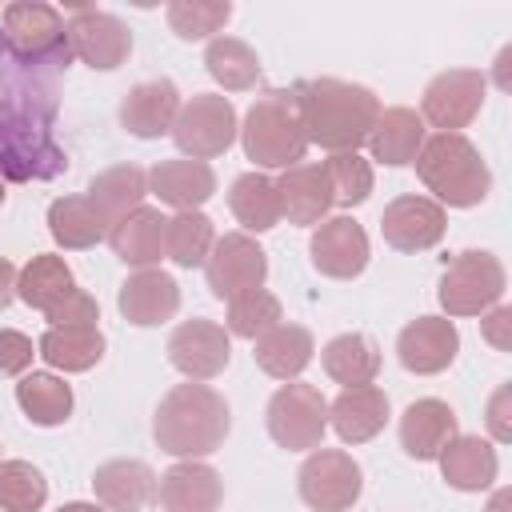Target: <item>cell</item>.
Segmentation results:
<instances>
[{
  "label": "cell",
  "mask_w": 512,
  "mask_h": 512,
  "mask_svg": "<svg viewBox=\"0 0 512 512\" xmlns=\"http://www.w3.org/2000/svg\"><path fill=\"white\" fill-rule=\"evenodd\" d=\"M240 144H244V156L260 168L300 164L304 148H308V132H304L296 88H272V92L256 96V104L244 116Z\"/></svg>",
  "instance_id": "5"
},
{
  "label": "cell",
  "mask_w": 512,
  "mask_h": 512,
  "mask_svg": "<svg viewBox=\"0 0 512 512\" xmlns=\"http://www.w3.org/2000/svg\"><path fill=\"white\" fill-rule=\"evenodd\" d=\"M176 112H180V92L172 80H144L128 88V96L120 100V124L140 140L168 136L176 124Z\"/></svg>",
  "instance_id": "19"
},
{
  "label": "cell",
  "mask_w": 512,
  "mask_h": 512,
  "mask_svg": "<svg viewBox=\"0 0 512 512\" xmlns=\"http://www.w3.org/2000/svg\"><path fill=\"white\" fill-rule=\"evenodd\" d=\"M48 232L60 248L76 252V248L100 244L108 236V224H104V216L96 212V204L88 196H60L48 208Z\"/></svg>",
  "instance_id": "33"
},
{
  "label": "cell",
  "mask_w": 512,
  "mask_h": 512,
  "mask_svg": "<svg viewBox=\"0 0 512 512\" xmlns=\"http://www.w3.org/2000/svg\"><path fill=\"white\" fill-rule=\"evenodd\" d=\"M368 148H372V160L388 168L412 164L424 148V120L412 108H384L368 132Z\"/></svg>",
  "instance_id": "27"
},
{
  "label": "cell",
  "mask_w": 512,
  "mask_h": 512,
  "mask_svg": "<svg viewBox=\"0 0 512 512\" xmlns=\"http://www.w3.org/2000/svg\"><path fill=\"white\" fill-rule=\"evenodd\" d=\"M412 164H416L424 188L436 196L440 208L444 204L448 208H472L492 188V172H488L480 148L460 132L424 136V148H420V156Z\"/></svg>",
  "instance_id": "4"
},
{
  "label": "cell",
  "mask_w": 512,
  "mask_h": 512,
  "mask_svg": "<svg viewBox=\"0 0 512 512\" xmlns=\"http://www.w3.org/2000/svg\"><path fill=\"white\" fill-rule=\"evenodd\" d=\"M484 340L500 352L512 348V308H492L488 320H484Z\"/></svg>",
  "instance_id": "46"
},
{
  "label": "cell",
  "mask_w": 512,
  "mask_h": 512,
  "mask_svg": "<svg viewBox=\"0 0 512 512\" xmlns=\"http://www.w3.org/2000/svg\"><path fill=\"white\" fill-rule=\"evenodd\" d=\"M36 348L60 372H88L104 356V336L100 328H48Z\"/></svg>",
  "instance_id": "36"
},
{
  "label": "cell",
  "mask_w": 512,
  "mask_h": 512,
  "mask_svg": "<svg viewBox=\"0 0 512 512\" xmlns=\"http://www.w3.org/2000/svg\"><path fill=\"white\" fill-rule=\"evenodd\" d=\"M204 64L224 92H244V88H256L260 80V56L236 36H216L204 52Z\"/></svg>",
  "instance_id": "37"
},
{
  "label": "cell",
  "mask_w": 512,
  "mask_h": 512,
  "mask_svg": "<svg viewBox=\"0 0 512 512\" xmlns=\"http://www.w3.org/2000/svg\"><path fill=\"white\" fill-rule=\"evenodd\" d=\"M16 404H20V412H24L32 424L56 428V424H64L68 412H72V388H68L60 376H52V372H28V376H20V384H16Z\"/></svg>",
  "instance_id": "34"
},
{
  "label": "cell",
  "mask_w": 512,
  "mask_h": 512,
  "mask_svg": "<svg viewBox=\"0 0 512 512\" xmlns=\"http://www.w3.org/2000/svg\"><path fill=\"white\" fill-rule=\"evenodd\" d=\"M228 208L232 216L248 228V232H268L280 220V196H276V180H268L264 172H244L232 180L228 192Z\"/></svg>",
  "instance_id": "35"
},
{
  "label": "cell",
  "mask_w": 512,
  "mask_h": 512,
  "mask_svg": "<svg viewBox=\"0 0 512 512\" xmlns=\"http://www.w3.org/2000/svg\"><path fill=\"white\" fill-rule=\"evenodd\" d=\"M212 244H216V232H212V220L204 212H176L164 228V256L176 260L180 268L204 264Z\"/></svg>",
  "instance_id": "38"
},
{
  "label": "cell",
  "mask_w": 512,
  "mask_h": 512,
  "mask_svg": "<svg viewBox=\"0 0 512 512\" xmlns=\"http://www.w3.org/2000/svg\"><path fill=\"white\" fill-rule=\"evenodd\" d=\"M328 184H332V200L352 208V204H364L368 192H372V164L360 156V152H332L328 164Z\"/></svg>",
  "instance_id": "42"
},
{
  "label": "cell",
  "mask_w": 512,
  "mask_h": 512,
  "mask_svg": "<svg viewBox=\"0 0 512 512\" xmlns=\"http://www.w3.org/2000/svg\"><path fill=\"white\" fill-rule=\"evenodd\" d=\"M204 272H208V288H212L216 300H236V296L264 284L268 256L248 232H228L212 244L208 260H204Z\"/></svg>",
  "instance_id": "12"
},
{
  "label": "cell",
  "mask_w": 512,
  "mask_h": 512,
  "mask_svg": "<svg viewBox=\"0 0 512 512\" xmlns=\"http://www.w3.org/2000/svg\"><path fill=\"white\" fill-rule=\"evenodd\" d=\"M116 304H120V316L128 324L156 328V324H164V320L176 316V308H180V284L168 272H160V268H136L120 284Z\"/></svg>",
  "instance_id": "18"
},
{
  "label": "cell",
  "mask_w": 512,
  "mask_h": 512,
  "mask_svg": "<svg viewBox=\"0 0 512 512\" xmlns=\"http://www.w3.org/2000/svg\"><path fill=\"white\" fill-rule=\"evenodd\" d=\"M12 296H16V268L0 256V308H8Z\"/></svg>",
  "instance_id": "47"
},
{
  "label": "cell",
  "mask_w": 512,
  "mask_h": 512,
  "mask_svg": "<svg viewBox=\"0 0 512 512\" xmlns=\"http://www.w3.org/2000/svg\"><path fill=\"white\" fill-rule=\"evenodd\" d=\"M484 92H488L484 72H476V68H448V72L428 80L424 100H420V120H428L440 132H460L480 112Z\"/></svg>",
  "instance_id": "11"
},
{
  "label": "cell",
  "mask_w": 512,
  "mask_h": 512,
  "mask_svg": "<svg viewBox=\"0 0 512 512\" xmlns=\"http://www.w3.org/2000/svg\"><path fill=\"white\" fill-rule=\"evenodd\" d=\"M68 44H72V56H80L84 64L100 68V72H112L128 60L132 52V32L120 16L112 12H100V8H76L72 20H68Z\"/></svg>",
  "instance_id": "13"
},
{
  "label": "cell",
  "mask_w": 512,
  "mask_h": 512,
  "mask_svg": "<svg viewBox=\"0 0 512 512\" xmlns=\"http://www.w3.org/2000/svg\"><path fill=\"white\" fill-rule=\"evenodd\" d=\"M256 344V364L268 372V376H276V380H296L308 364H312V352H316V344H312V332L308 328H300V324H276L272 332H264L260 340H252Z\"/></svg>",
  "instance_id": "30"
},
{
  "label": "cell",
  "mask_w": 512,
  "mask_h": 512,
  "mask_svg": "<svg viewBox=\"0 0 512 512\" xmlns=\"http://www.w3.org/2000/svg\"><path fill=\"white\" fill-rule=\"evenodd\" d=\"M164 16H168V28L180 40H204V36H212L228 24L232 4L228 0H172L164 8Z\"/></svg>",
  "instance_id": "40"
},
{
  "label": "cell",
  "mask_w": 512,
  "mask_h": 512,
  "mask_svg": "<svg viewBox=\"0 0 512 512\" xmlns=\"http://www.w3.org/2000/svg\"><path fill=\"white\" fill-rule=\"evenodd\" d=\"M48 320H52V328H96L100 308H96V300H92L88 292L76 288L64 304H56V308L48 312Z\"/></svg>",
  "instance_id": "43"
},
{
  "label": "cell",
  "mask_w": 512,
  "mask_h": 512,
  "mask_svg": "<svg viewBox=\"0 0 512 512\" xmlns=\"http://www.w3.org/2000/svg\"><path fill=\"white\" fill-rule=\"evenodd\" d=\"M76 292V280H72V268L64 264V256H52V252H40L24 264V272L16 276V296L28 304V308H40L44 316L64 304L68 296Z\"/></svg>",
  "instance_id": "31"
},
{
  "label": "cell",
  "mask_w": 512,
  "mask_h": 512,
  "mask_svg": "<svg viewBox=\"0 0 512 512\" xmlns=\"http://www.w3.org/2000/svg\"><path fill=\"white\" fill-rule=\"evenodd\" d=\"M220 496H224L220 472L200 464V460L172 464L156 484V500L164 512H216Z\"/></svg>",
  "instance_id": "20"
},
{
  "label": "cell",
  "mask_w": 512,
  "mask_h": 512,
  "mask_svg": "<svg viewBox=\"0 0 512 512\" xmlns=\"http://www.w3.org/2000/svg\"><path fill=\"white\" fill-rule=\"evenodd\" d=\"M276 324H284V308L268 288H252L236 300H228V332L240 340H260L264 332H272Z\"/></svg>",
  "instance_id": "39"
},
{
  "label": "cell",
  "mask_w": 512,
  "mask_h": 512,
  "mask_svg": "<svg viewBox=\"0 0 512 512\" xmlns=\"http://www.w3.org/2000/svg\"><path fill=\"white\" fill-rule=\"evenodd\" d=\"M32 340L24 332H12V328H0V376H16L32 364Z\"/></svg>",
  "instance_id": "44"
},
{
  "label": "cell",
  "mask_w": 512,
  "mask_h": 512,
  "mask_svg": "<svg viewBox=\"0 0 512 512\" xmlns=\"http://www.w3.org/2000/svg\"><path fill=\"white\" fill-rule=\"evenodd\" d=\"M508 60H512V48H504L500 60H496V80H500V88H512V84H508Z\"/></svg>",
  "instance_id": "48"
},
{
  "label": "cell",
  "mask_w": 512,
  "mask_h": 512,
  "mask_svg": "<svg viewBox=\"0 0 512 512\" xmlns=\"http://www.w3.org/2000/svg\"><path fill=\"white\" fill-rule=\"evenodd\" d=\"M168 360L172 368H180L188 380H212L228 368L232 360V344L228 332L216 320H184L172 336H168Z\"/></svg>",
  "instance_id": "14"
},
{
  "label": "cell",
  "mask_w": 512,
  "mask_h": 512,
  "mask_svg": "<svg viewBox=\"0 0 512 512\" xmlns=\"http://www.w3.org/2000/svg\"><path fill=\"white\" fill-rule=\"evenodd\" d=\"M504 284V264L484 248H468L444 268L436 300L448 316H480L504 296Z\"/></svg>",
  "instance_id": "7"
},
{
  "label": "cell",
  "mask_w": 512,
  "mask_h": 512,
  "mask_svg": "<svg viewBox=\"0 0 512 512\" xmlns=\"http://www.w3.org/2000/svg\"><path fill=\"white\" fill-rule=\"evenodd\" d=\"M164 228H168V216L160 208H136L128 212L112 232H108V244L112 252L132 264V268H152L164 260Z\"/></svg>",
  "instance_id": "26"
},
{
  "label": "cell",
  "mask_w": 512,
  "mask_h": 512,
  "mask_svg": "<svg viewBox=\"0 0 512 512\" xmlns=\"http://www.w3.org/2000/svg\"><path fill=\"white\" fill-rule=\"evenodd\" d=\"M508 404H512V384H500L496 388V396L488 400V432H492V440H500V444H508L512 440V412H508Z\"/></svg>",
  "instance_id": "45"
},
{
  "label": "cell",
  "mask_w": 512,
  "mask_h": 512,
  "mask_svg": "<svg viewBox=\"0 0 512 512\" xmlns=\"http://www.w3.org/2000/svg\"><path fill=\"white\" fill-rule=\"evenodd\" d=\"M92 488L108 512H144L156 500V472L144 460H108L96 468Z\"/></svg>",
  "instance_id": "24"
},
{
  "label": "cell",
  "mask_w": 512,
  "mask_h": 512,
  "mask_svg": "<svg viewBox=\"0 0 512 512\" xmlns=\"http://www.w3.org/2000/svg\"><path fill=\"white\" fill-rule=\"evenodd\" d=\"M240 124H236V108L228 96L220 92H200L192 100L180 104L176 124H172V140L188 160H212L224 156L236 140Z\"/></svg>",
  "instance_id": "8"
},
{
  "label": "cell",
  "mask_w": 512,
  "mask_h": 512,
  "mask_svg": "<svg viewBox=\"0 0 512 512\" xmlns=\"http://www.w3.org/2000/svg\"><path fill=\"white\" fill-rule=\"evenodd\" d=\"M296 100H300L308 144H320L328 152H356L380 116V100L372 88L332 80V76L296 84Z\"/></svg>",
  "instance_id": "2"
},
{
  "label": "cell",
  "mask_w": 512,
  "mask_h": 512,
  "mask_svg": "<svg viewBox=\"0 0 512 512\" xmlns=\"http://www.w3.org/2000/svg\"><path fill=\"white\" fill-rule=\"evenodd\" d=\"M52 112V88L0 40V176L24 184L68 168L64 148L52 140Z\"/></svg>",
  "instance_id": "1"
},
{
  "label": "cell",
  "mask_w": 512,
  "mask_h": 512,
  "mask_svg": "<svg viewBox=\"0 0 512 512\" xmlns=\"http://www.w3.org/2000/svg\"><path fill=\"white\" fill-rule=\"evenodd\" d=\"M456 436V412L436 396L412 400L400 416V444L412 460H436Z\"/></svg>",
  "instance_id": "22"
},
{
  "label": "cell",
  "mask_w": 512,
  "mask_h": 512,
  "mask_svg": "<svg viewBox=\"0 0 512 512\" xmlns=\"http://www.w3.org/2000/svg\"><path fill=\"white\" fill-rule=\"evenodd\" d=\"M308 252H312V268L320 276L352 280L368 268V232L352 216H332V220L316 224Z\"/></svg>",
  "instance_id": "15"
},
{
  "label": "cell",
  "mask_w": 512,
  "mask_h": 512,
  "mask_svg": "<svg viewBox=\"0 0 512 512\" xmlns=\"http://www.w3.org/2000/svg\"><path fill=\"white\" fill-rule=\"evenodd\" d=\"M328 424L336 428V436L344 444H364V440H372L388 424V396L376 384L344 388L328 404Z\"/></svg>",
  "instance_id": "25"
},
{
  "label": "cell",
  "mask_w": 512,
  "mask_h": 512,
  "mask_svg": "<svg viewBox=\"0 0 512 512\" xmlns=\"http://www.w3.org/2000/svg\"><path fill=\"white\" fill-rule=\"evenodd\" d=\"M456 352H460V332L448 316H416L396 336V356L416 376L444 372L456 360Z\"/></svg>",
  "instance_id": "16"
},
{
  "label": "cell",
  "mask_w": 512,
  "mask_h": 512,
  "mask_svg": "<svg viewBox=\"0 0 512 512\" xmlns=\"http://www.w3.org/2000/svg\"><path fill=\"white\" fill-rule=\"evenodd\" d=\"M508 504H512V492H508V488H500V492L492 496V504H488V512H508Z\"/></svg>",
  "instance_id": "49"
},
{
  "label": "cell",
  "mask_w": 512,
  "mask_h": 512,
  "mask_svg": "<svg viewBox=\"0 0 512 512\" xmlns=\"http://www.w3.org/2000/svg\"><path fill=\"white\" fill-rule=\"evenodd\" d=\"M48 500V480L28 460L0 464V508L4 512H36Z\"/></svg>",
  "instance_id": "41"
},
{
  "label": "cell",
  "mask_w": 512,
  "mask_h": 512,
  "mask_svg": "<svg viewBox=\"0 0 512 512\" xmlns=\"http://www.w3.org/2000/svg\"><path fill=\"white\" fill-rule=\"evenodd\" d=\"M0 40L4 48L28 68H64L72 60L68 24L52 4L16 0L0 12Z\"/></svg>",
  "instance_id": "6"
},
{
  "label": "cell",
  "mask_w": 512,
  "mask_h": 512,
  "mask_svg": "<svg viewBox=\"0 0 512 512\" xmlns=\"http://www.w3.org/2000/svg\"><path fill=\"white\" fill-rule=\"evenodd\" d=\"M148 192L160 204H172L180 212H200V204L216 192V172L204 160H160L148 172Z\"/></svg>",
  "instance_id": "23"
},
{
  "label": "cell",
  "mask_w": 512,
  "mask_h": 512,
  "mask_svg": "<svg viewBox=\"0 0 512 512\" xmlns=\"http://www.w3.org/2000/svg\"><path fill=\"white\" fill-rule=\"evenodd\" d=\"M228 428H232V416H228L224 396L200 380L176 384L160 400L156 420H152V436H156L160 452L180 456V460H196V456L216 452L224 444Z\"/></svg>",
  "instance_id": "3"
},
{
  "label": "cell",
  "mask_w": 512,
  "mask_h": 512,
  "mask_svg": "<svg viewBox=\"0 0 512 512\" xmlns=\"http://www.w3.org/2000/svg\"><path fill=\"white\" fill-rule=\"evenodd\" d=\"M268 436L288 448V452H304V448H320L324 428H328V400L320 396L316 384H284L272 400H268Z\"/></svg>",
  "instance_id": "9"
},
{
  "label": "cell",
  "mask_w": 512,
  "mask_h": 512,
  "mask_svg": "<svg viewBox=\"0 0 512 512\" xmlns=\"http://www.w3.org/2000/svg\"><path fill=\"white\" fill-rule=\"evenodd\" d=\"M276 196H280V216H288V224H320L328 216V208L336 204L324 164L284 168L276 180Z\"/></svg>",
  "instance_id": "21"
},
{
  "label": "cell",
  "mask_w": 512,
  "mask_h": 512,
  "mask_svg": "<svg viewBox=\"0 0 512 512\" xmlns=\"http://www.w3.org/2000/svg\"><path fill=\"white\" fill-rule=\"evenodd\" d=\"M0 204H4V184H0Z\"/></svg>",
  "instance_id": "51"
},
{
  "label": "cell",
  "mask_w": 512,
  "mask_h": 512,
  "mask_svg": "<svg viewBox=\"0 0 512 512\" xmlns=\"http://www.w3.org/2000/svg\"><path fill=\"white\" fill-rule=\"evenodd\" d=\"M144 196H148V176H144V168H136V164H116V168L100 172V176L88 184V200H92L96 212L104 216L108 232H112L128 212H136V208L144 204Z\"/></svg>",
  "instance_id": "28"
},
{
  "label": "cell",
  "mask_w": 512,
  "mask_h": 512,
  "mask_svg": "<svg viewBox=\"0 0 512 512\" xmlns=\"http://www.w3.org/2000/svg\"><path fill=\"white\" fill-rule=\"evenodd\" d=\"M444 228L448 216L428 196H396L380 216V232L396 252H424L444 240Z\"/></svg>",
  "instance_id": "17"
},
{
  "label": "cell",
  "mask_w": 512,
  "mask_h": 512,
  "mask_svg": "<svg viewBox=\"0 0 512 512\" xmlns=\"http://www.w3.org/2000/svg\"><path fill=\"white\" fill-rule=\"evenodd\" d=\"M56 512H104L100 504H84V500H72V504H60Z\"/></svg>",
  "instance_id": "50"
},
{
  "label": "cell",
  "mask_w": 512,
  "mask_h": 512,
  "mask_svg": "<svg viewBox=\"0 0 512 512\" xmlns=\"http://www.w3.org/2000/svg\"><path fill=\"white\" fill-rule=\"evenodd\" d=\"M436 460H440L444 480H448L452 488H460V492H480V488H488V484L496 480V472H500L496 448H492L488 440H480V436H456Z\"/></svg>",
  "instance_id": "29"
},
{
  "label": "cell",
  "mask_w": 512,
  "mask_h": 512,
  "mask_svg": "<svg viewBox=\"0 0 512 512\" xmlns=\"http://www.w3.org/2000/svg\"><path fill=\"white\" fill-rule=\"evenodd\" d=\"M296 488H300V500L312 512H348L360 500L364 472H360V464L348 452H340V448H316L300 464Z\"/></svg>",
  "instance_id": "10"
},
{
  "label": "cell",
  "mask_w": 512,
  "mask_h": 512,
  "mask_svg": "<svg viewBox=\"0 0 512 512\" xmlns=\"http://www.w3.org/2000/svg\"><path fill=\"white\" fill-rule=\"evenodd\" d=\"M320 364H324V372L336 384L360 388V384H372V376L380 372V348L364 332H344V336H336V340L324 344Z\"/></svg>",
  "instance_id": "32"
}]
</instances>
